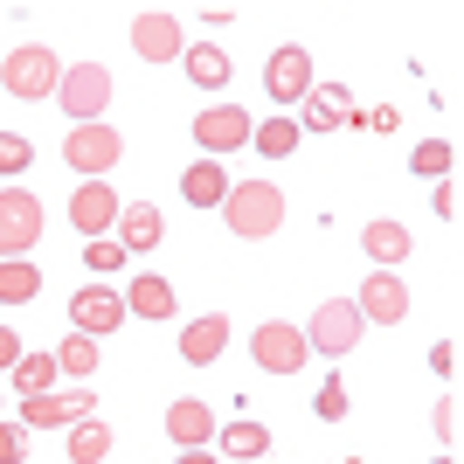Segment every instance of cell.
Returning a JSON list of instances; mask_svg holds the SVG:
<instances>
[{"label": "cell", "mask_w": 464, "mask_h": 464, "mask_svg": "<svg viewBox=\"0 0 464 464\" xmlns=\"http://www.w3.org/2000/svg\"><path fill=\"white\" fill-rule=\"evenodd\" d=\"M402 118H395V104H382V111H368V132H395Z\"/></svg>", "instance_id": "obj_38"}, {"label": "cell", "mask_w": 464, "mask_h": 464, "mask_svg": "<svg viewBox=\"0 0 464 464\" xmlns=\"http://www.w3.org/2000/svg\"><path fill=\"white\" fill-rule=\"evenodd\" d=\"M125 312H132V319H174L180 312V298H174V285H167V277H132V285H125Z\"/></svg>", "instance_id": "obj_20"}, {"label": "cell", "mask_w": 464, "mask_h": 464, "mask_svg": "<svg viewBox=\"0 0 464 464\" xmlns=\"http://www.w3.org/2000/svg\"><path fill=\"white\" fill-rule=\"evenodd\" d=\"M222 347H229V319H222V312H201V319L180 326V361H188V368H215Z\"/></svg>", "instance_id": "obj_17"}, {"label": "cell", "mask_w": 464, "mask_h": 464, "mask_svg": "<svg viewBox=\"0 0 464 464\" xmlns=\"http://www.w3.org/2000/svg\"><path fill=\"white\" fill-rule=\"evenodd\" d=\"M83 264H91L97 277H118L125 271V243H118V236H91V243H83Z\"/></svg>", "instance_id": "obj_30"}, {"label": "cell", "mask_w": 464, "mask_h": 464, "mask_svg": "<svg viewBox=\"0 0 464 464\" xmlns=\"http://www.w3.org/2000/svg\"><path fill=\"white\" fill-rule=\"evenodd\" d=\"M56 83H63V56L49 42H21V49H7V63H0V91L21 97V104H49Z\"/></svg>", "instance_id": "obj_2"}, {"label": "cell", "mask_w": 464, "mask_h": 464, "mask_svg": "<svg viewBox=\"0 0 464 464\" xmlns=\"http://www.w3.org/2000/svg\"><path fill=\"white\" fill-rule=\"evenodd\" d=\"M437 464H458V458H437Z\"/></svg>", "instance_id": "obj_41"}, {"label": "cell", "mask_w": 464, "mask_h": 464, "mask_svg": "<svg viewBox=\"0 0 464 464\" xmlns=\"http://www.w3.org/2000/svg\"><path fill=\"white\" fill-rule=\"evenodd\" d=\"M174 464H215V450H208V444H201V450H180Z\"/></svg>", "instance_id": "obj_39"}, {"label": "cell", "mask_w": 464, "mask_h": 464, "mask_svg": "<svg viewBox=\"0 0 464 464\" xmlns=\"http://www.w3.org/2000/svg\"><path fill=\"white\" fill-rule=\"evenodd\" d=\"M35 291H42L35 256H7V264H0V305H28Z\"/></svg>", "instance_id": "obj_27"}, {"label": "cell", "mask_w": 464, "mask_h": 464, "mask_svg": "<svg viewBox=\"0 0 464 464\" xmlns=\"http://www.w3.org/2000/svg\"><path fill=\"white\" fill-rule=\"evenodd\" d=\"M56 353V374H70L77 388H91L97 382V361H104V340H91V333H70L63 347H49Z\"/></svg>", "instance_id": "obj_21"}, {"label": "cell", "mask_w": 464, "mask_h": 464, "mask_svg": "<svg viewBox=\"0 0 464 464\" xmlns=\"http://www.w3.org/2000/svg\"><path fill=\"white\" fill-rule=\"evenodd\" d=\"M118 160H125V139H118L111 125H70V132H63V167L77 180H104Z\"/></svg>", "instance_id": "obj_4"}, {"label": "cell", "mask_w": 464, "mask_h": 464, "mask_svg": "<svg viewBox=\"0 0 464 464\" xmlns=\"http://www.w3.org/2000/svg\"><path fill=\"white\" fill-rule=\"evenodd\" d=\"M180 194H188V208H222V201H229V174H222V160H194L188 174H180Z\"/></svg>", "instance_id": "obj_22"}, {"label": "cell", "mask_w": 464, "mask_h": 464, "mask_svg": "<svg viewBox=\"0 0 464 464\" xmlns=\"http://www.w3.org/2000/svg\"><path fill=\"white\" fill-rule=\"evenodd\" d=\"M312 83H319V77H312V49L285 42V49H271V56H264V91H271V104H298Z\"/></svg>", "instance_id": "obj_12"}, {"label": "cell", "mask_w": 464, "mask_h": 464, "mask_svg": "<svg viewBox=\"0 0 464 464\" xmlns=\"http://www.w3.org/2000/svg\"><path fill=\"white\" fill-rule=\"evenodd\" d=\"M250 353H256V368H264V374H298L312 361L305 333L291 326V319H264V326L250 333Z\"/></svg>", "instance_id": "obj_8"}, {"label": "cell", "mask_w": 464, "mask_h": 464, "mask_svg": "<svg viewBox=\"0 0 464 464\" xmlns=\"http://www.w3.org/2000/svg\"><path fill=\"white\" fill-rule=\"evenodd\" d=\"M167 437H174L180 450H201V444H215V402H174L167 409Z\"/></svg>", "instance_id": "obj_18"}, {"label": "cell", "mask_w": 464, "mask_h": 464, "mask_svg": "<svg viewBox=\"0 0 464 464\" xmlns=\"http://www.w3.org/2000/svg\"><path fill=\"white\" fill-rule=\"evenodd\" d=\"M215 450H222V458H236V464H256V458H271V430L250 423V416H236V423L215 430Z\"/></svg>", "instance_id": "obj_19"}, {"label": "cell", "mask_w": 464, "mask_h": 464, "mask_svg": "<svg viewBox=\"0 0 464 464\" xmlns=\"http://www.w3.org/2000/svg\"><path fill=\"white\" fill-rule=\"evenodd\" d=\"M222 222H229V236H243V243L277 236L285 229V188H271V180H229Z\"/></svg>", "instance_id": "obj_1"}, {"label": "cell", "mask_w": 464, "mask_h": 464, "mask_svg": "<svg viewBox=\"0 0 464 464\" xmlns=\"http://www.w3.org/2000/svg\"><path fill=\"white\" fill-rule=\"evenodd\" d=\"M430 368H437V374H458V340H437V347H430Z\"/></svg>", "instance_id": "obj_37"}, {"label": "cell", "mask_w": 464, "mask_h": 464, "mask_svg": "<svg viewBox=\"0 0 464 464\" xmlns=\"http://www.w3.org/2000/svg\"><path fill=\"white\" fill-rule=\"evenodd\" d=\"M42 194L35 188H0V264L7 256H28L42 243Z\"/></svg>", "instance_id": "obj_5"}, {"label": "cell", "mask_w": 464, "mask_h": 464, "mask_svg": "<svg viewBox=\"0 0 464 464\" xmlns=\"http://www.w3.org/2000/svg\"><path fill=\"white\" fill-rule=\"evenodd\" d=\"M180 70H188L194 91H222V83H229V56H222L215 42H188V49H180Z\"/></svg>", "instance_id": "obj_23"}, {"label": "cell", "mask_w": 464, "mask_h": 464, "mask_svg": "<svg viewBox=\"0 0 464 464\" xmlns=\"http://www.w3.org/2000/svg\"><path fill=\"white\" fill-rule=\"evenodd\" d=\"M458 395H444V402H437V409H430V416H437V437H444V444H458V423H464V416H458Z\"/></svg>", "instance_id": "obj_34"}, {"label": "cell", "mask_w": 464, "mask_h": 464, "mask_svg": "<svg viewBox=\"0 0 464 464\" xmlns=\"http://www.w3.org/2000/svg\"><path fill=\"white\" fill-rule=\"evenodd\" d=\"M0 416H7V388H0Z\"/></svg>", "instance_id": "obj_40"}, {"label": "cell", "mask_w": 464, "mask_h": 464, "mask_svg": "<svg viewBox=\"0 0 464 464\" xmlns=\"http://www.w3.org/2000/svg\"><path fill=\"white\" fill-rule=\"evenodd\" d=\"M450 167H458V146H450V139H423V146L409 153V174L416 180H450Z\"/></svg>", "instance_id": "obj_29"}, {"label": "cell", "mask_w": 464, "mask_h": 464, "mask_svg": "<svg viewBox=\"0 0 464 464\" xmlns=\"http://www.w3.org/2000/svg\"><path fill=\"white\" fill-rule=\"evenodd\" d=\"M298 139H305V132H298V118H264V125H250V146H256V153H264V160H291V153H298Z\"/></svg>", "instance_id": "obj_25"}, {"label": "cell", "mask_w": 464, "mask_h": 464, "mask_svg": "<svg viewBox=\"0 0 464 464\" xmlns=\"http://www.w3.org/2000/svg\"><path fill=\"white\" fill-rule=\"evenodd\" d=\"M353 312H361V326H402L409 319V285L395 271H368V285L353 291Z\"/></svg>", "instance_id": "obj_11"}, {"label": "cell", "mask_w": 464, "mask_h": 464, "mask_svg": "<svg viewBox=\"0 0 464 464\" xmlns=\"http://www.w3.org/2000/svg\"><path fill=\"white\" fill-rule=\"evenodd\" d=\"M118 188H104V180H83L77 194H70V229L77 236H111L118 229Z\"/></svg>", "instance_id": "obj_15"}, {"label": "cell", "mask_w": 464, "mask_h": 464, "mask_svg": "<svg viewBox=\"0 0 464 464\" xmlns=\"http://www.w3.org/2000/svg\"><path fill=\"white\" fill-rule=\"evenodd\" d=\"M56 104L70 125H104V104H111V70L104 63H63Z\"/></svg>", "instance_id": "obj_3"}, {"label": "cell", "mask_w": 464, "mask_h": 464, "mask_svg": "<svg viewBox=\"0 0 464 464\" xmlns=\"http://www.w3.org/2000/svg\"><path fill=\"white\" fill-rule=\"evenodd\" d=\"M104 458H111V423L104 416L70 423V464H104Z\"/></svg>", "instance_id": "obj_26"}, {"label": "cell", "mask_w": 464, "mask_h": 464, "mask_svg": "<svg viewBox=\"0 0 464 464\" xmlns=\"http://www.w3.org/2000/svg\"><path fill=\"white\" fill-rule=\"evenodd\" d=\"M347 118H353L347 83H312L298 97V132H347Z\"/></svg>", "instance_id": "obj_14"}, {"label": "cell", "mask_w": 464, "mask_h": 464, "mask_svg": "<svg viewBox=\"0 0 464 464\" xmlns=\"http://www.w3.org/2000/svg\"><path fill=\"white\" fill-rule=\"evenodd\" d=\"M250 125L256 118L243 111V104H208V111L194 118V146H201V160H222V153H236V146H250Z\"/></svg>", "instance_id": "obj_10"}, {"label": "cell", "mask_w": 464, "mask_h": 464, "mask_svg": "<svg viewBox=\"0 0 464 464\" xmlns=\"http://www.w3.org/2000/svg\"><path fill=\"white\" fill-rule=\"evenodd\" d=\"M298 333H305L312 353H353L361 347V312H353V298H326Z\"/></svg>", "instance_id": "obj_7"}, {"label": "cell", "mask_w": 464, "mask_h": 464, "mask_svg": "<svg viewBox=\"0 0 464 464\" xmlns=\"http://www.w3.org/2000/svg\"><path fill=\"white\" fill-rule=\"evenodd\" d=\"M28 437H35V430H21L14 416H0V464H21V458H28Z\"/></svg>", "instance_id": "obj_33"}, {"label": "cell", "mask_w": 464, "mask_h": 464, "mask_svg": "<svg viewBox=\"0 0 464 464\" xmlns=\"http://www.w3.org/2000/svg\"><path fill=\"white\" fill-rule=\"evenodd\" d=\"M132 312H125V291L111 285H83L77 298H70V333H91V340H111L118 326H125Z\"/></svg>", "instance_id": "obj_9"}, {"label": "cell", "mask_w": 464, "mask_h": 464, "mask_svg": "<svg viewBox=\"0 0 464 464\" xmlns=\"http://www.w3.org/2000/svg\"><path fill=\"white\" fill-rule=\"evenodd\" d=\"M14 361H21V333L0 326V374H14Z\"/></svg>", "instance_id": "obj_36"}, {"label": "cell", "mask_w": 464, "mask_h": 464, "mask_svg": "<svg viewBox=\"0 0 464 464\" xmlns=\"http://www.w3.org/2000/svg\"><path fill=\"white\" fill-rule=\"evenodd\" d=\"M91 409H97L91 388H49V395H21L14 423L21 430H70V423H83Z\"/></svg>", "instance_id": "obj_6"}, {"label": "cell", "mask_w": 464, "mask_h": 464, "mask_svg": "<svg viewBox=\"0 0 464 464\" xmlns=\"http://www.w3.org/2000/svg\"><path fill=\"white\" fill-rule=\"evenodd\" d=\"M35 167V146L21 132H0V180H14V174H28Z\"/></svg>", "instance_id": "obj_32"}, {"label": "cell", "mask_w": 464, "mask_h": 464, "mask_svg": "<svg viewBox=\"0 0 464 464\" xmlns=\"http://www.w3.org/2000/svg\"><path fill=\"white\" fill-rule=\"evenodd\" d=\"M132 49L146 63H180L188 35H180V21L167 14V7H146V14H132Z\"/></svg>", "instance_id": "obj_13"}, {"label": "cell", "mask_w": 464, "mask_h": 464, "mask_svg": "<svg viewBox=\"0 0 464 464\" xmlns=\"http://www.w3.org/2000/svg\"><path fill=\"white\" fill-rule=\"evenodd\" d=\"M118 243H125V256H146V250H160L167 243V215H160V201H125L118 208Z\"/></svg>", "instance_id": "obj_16"}, {"label": "cell", "mask_w": 464, "mask_h": 464, "mask_svg": "<svg viewBox=\"0 0 464 464\" xmlns=\"http://www.w3.org/2000/svg\"><path fill=\"white\" fill-rule=\"evenodd\" d=\"M430 208L444 215V222H458V188H450V180H430Z\"/></svg>", "instance_id": "obj_35"}, {"label": "cell", "mask_w": 464, "mask_h": 464, "mask_svg": "<svg viewBox=\"0 0 464 464\" xmlns=\"http://www.w3.org/2000/svg\"><path fill=\"white\" fill-rule=\"evenodd\" d=\"M361 250L374 256V271H395V264H402V256L416 250V243H409V229H402V222H368V229H361Z\"/></svg>", "instance_id": "obj_24"}, {"label": "cell", "mask_w": 464, "mask_h": 464, "mask_svg": "<svg viewBox=\"0 0 464 464\" xmlns=\"http://www.w3.org/2000/svg\"><path fill=\"white\" fill-rule=\"evenodd\" d=\"M7 382H14V395H49V388L63 382V374H56V353H21Z\"/></svg>", "instance_id": "obj_28"}, {"label": "cell", "mask_w": 464, "mask_h": 464, "mask_svg": "<svg viewBox=\"0 0 464 464\" xmlns=\"http://www.w3.org/2000/svg\"><path fill=\"white\" fill-rule=\"evenodd\" d=\"M312 416H319V423H347V382H340V374H326V382H319Z\"/></svg>", "instance_id": "obj_31"}]
</instances>
